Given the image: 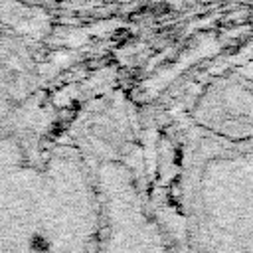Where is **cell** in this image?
Segmentation results:
<instances>
[{
	"mask_svg": "<svg viewBox=\"0 0 253 253\" xmlns=\"http://www.w3.org/2000/svg\"><path fill=\"white\" fill-rule=\"evenodd\" d=\"M53 174V156L0 136V253H57Z\"/></svg>",
	"mask_w": 253,
	"mask_h": 253,
	"instance_id": "obj_1",
	"label": "cell"
}]
</instances>
